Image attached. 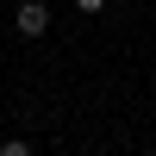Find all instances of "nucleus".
<instances>
[{"label":"nucleus","instance_id":"obj_2","mask_svg":"<svg viewBox=\"0 0 156 156\" xmlns=\"http://www.w3.org/2000/svg\"><path fill=\"white\" fill-rule=\"evenodd\" d=\"M75 6H81V12H94V6H100V0H75Z\"/></svg>","mask_w":156,"mask_h":156},{"label":"nucleus","instance_id":"obj_1","mask_svg":"<svg viewBox=\"0 0 156 156\" xmlns=\"http://www.w3.org/2000/svg\"><path fill=\"white\" fill-rule=\"evenodd\" d=\"M12 25H19L25 37H37V31H44V25H50V6H44V0H25V6L12 12Z\"/></svg>","mask_w":156,"mask_h":156}]
</instances>
